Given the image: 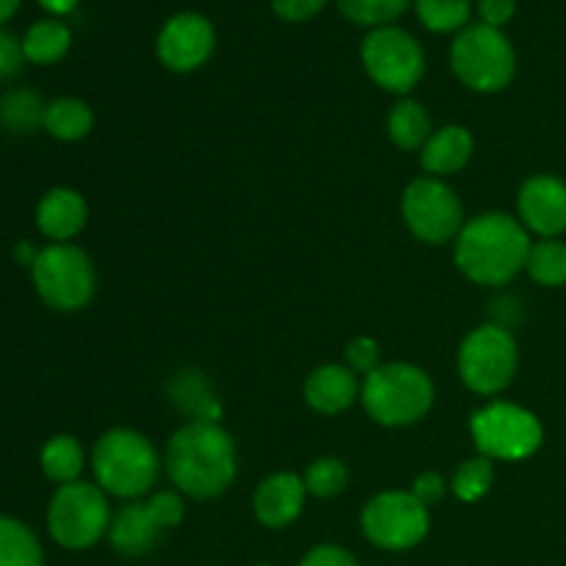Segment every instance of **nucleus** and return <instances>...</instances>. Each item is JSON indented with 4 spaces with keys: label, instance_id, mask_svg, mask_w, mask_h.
<instances>
[{
    "label": "nucleus",
    "instance_id": "16",
    "mask_svg": "<svg viewBox=\"0 0 566 566\" xmlns=\"http://www.w3.org/2000/svg\"><path fill=\"white\" fill-rule=\"evenodd\" d=\"M359 392H363V381L357 379V374L348 365L340 363L318 365L304 381L307 407L313 412L326 415V418H335V415L352 409L359 401Z\"/></svg>",
    "mask_w": 566,
    "mask_h": 566
},
{
    "label": "nucleus",
    "instance_id": "22",
    "mask_svg": "<svg viewBox=\"0 0 566 566\" xmlns=\"http://www.w3.org/2000/svg\"><path fill=\"white\" fill-rule=\"evenodd\" d=\"M39 464H42L44 479L53 484H75L81 481L83 470H86V451L72 434H55L44 442L42 453H39Z\"/></svg>",
    "mask_w": 566,
    "mask_h": 566
},
{
    "label": "nucleus",
    "instance_id": "6",
    "mask_svg": "<svg viewBox=\"0 0 566 566\" xmlns=\"http://www.w3.org/2000/svg\"><path fill=\"white\" fill-rule=\"evenodd\" d=\"M31 280L39 298L59 313L88 307L97 293V269L75 243H48L31 265Z\"/></svg>",
    "mask_w": 566,
    "mask_h": 566
},
{
    "label": "nucleus",
    "instance_id": "24",
    "mask_svg": "<svg viewBox=\"0 0 566 566\" xmlns=\"http://www.w3.org/2000/svg\"><path fill=\"white\" fill-rule=\"evenodd\" d=\"M48 103L33 88H11L0 97V127L17 136L44 130Z\"/></svg>",
    "mask_w": 566,
    "mask_h": 566
},
{
    "label": "nucleus",
    "instance_id": "26",
    "mask_svg": "<svg viewBox=\"0 0 566 566\" xmlns=\"http://www.w3.org/2000/svg\"><path fill=\"white\" fill-rule=\"evenodd\" d=\"M0 566H44L36 534L22 520L0 514Z\"/></svg>",
    "mask_w": 566,
    "mask_h": 566
},
{
    "label": "nucleus",
    "instance_id": "2",
    "mask_svg": "<svg viewBox=\"0 0 566 566\" xmlns=\"http://www.w3.org/2000/svg\"><path fill=\"white\" fill-rule=\"evenodd\" d=\"M531 252V232L517 216L490 210L464 221L453 241L457 269L475 285L501 287L525 271Z\"/></svg>",
    "mask_w": 566,
    "mask_h": 566
},
{
    "label": "nucleus",
    "instance_id": "34",
    "mask_svg": "<svg viewBox=\"0 0 566 566\" xmlns=\"http://www.w3.org/2000/svg\"><path fill=\"white\" fill-rule=\"evenodd\" d=\"M25 66V53H22V39L11 31L0 28V83L17 77Z\"/></svg>",
    "mask_w": 566,
    "mask_h": 566
},
{
    "label": "nucleus",
    "instance_id": "38",
    "mask_svg": "<svg viewBox=\"0 0 566 566\" xmlns=\"http://www.w3.org/2000/svg\"><path fill=\"white\" fill-rule=\"evenodd\" d=\"M475 11H479L484 25L503 28L506 22H512L514 11H517V0H479Z\"/></svg>",
    "mask_w": 566,
    "mask_h": 566
},
{
    "label": "nucleus",
    "instance_id": "31",
    "mask_svg": "<svg viewBox=\"0 0 566 566\" xmlns=\"http://www.w3.org/2000/svg\"><path fill=\"white\" fill-rule=\"evenodd\" d=\"M409 3L412 0H337V9L354 25L374 31V28L392 25L409 9Z\"/></svg>",
    "mask_w": 566,
    "mask_h": 566
},
{
    "label": "nucleus",
    "instance_id": "28",
    "mask_svg": "<svg viewBox=\"0 0 566 566\" xmlns=\"http://www.w3.org/2000/svg\"><path fill=\"white\" fill-rule=\"evenodd\" d=\"M415 11L426 31L459 33L470 25L473 0H415Z\"/></svg>",
    "mask_w": 566,
    "mask_h": 566
},
{
    "label": "nucleus",
    "instance_id": "17",
    "mask_svg": "<svg viewBox=\"0 0 566 566\" xmlns=\"http://www.w3.org/2000/svg\"><path fill=\"white\" fill-rule=\"evenodd\" d=\"M88 221L86 197L75 188H50L36 205V227L48 241L70 243L83 232Z\"/></svg>",
    "mask_w": 566,
    "mask_h": 566
},
{
    "label": "nucleus",
    "instance_id": "29",
    "mask_svg": "<svg viewBox=\"0 0 566 566\" xmlns=\"http://www.w3.org/2000/svg\"><path fill=\"white\" fill-rule=\"evenodd\" d=\"M492 484H495V464L479 453L459 464L451 479V492L462 503H479L481 497L490 495Z\"/></svg>",
    "mask_w": 566,
    "mask_h": 566
},
{
    "label": "nucleus",
    "instance_id": "13",
    "mask_svg": "<svg viewBox=\"0 0 566 566\" xmlns=\"http://www.w3.org/2000/svg\"><path fill=\"white\" fill-rule=\"evenodd\" d=\"M216 50V31L208 17L197 11H182L169 17L155 39V53L160 64L171 72H193L208 64Z\"/></svg>",
    "mask_w": 566,
    "mask_h": 566
},
{
    "label": "nucleus",
    "instance_id": "41",
    "mask_svg": "<svg viewBox=\"0 0 566 566\" xmlns=\"http://www.w3.org/2000/svg\"><path fill=\"white\" fill-rule=\"evenodd\" d=\"M20 3H22V0H0V28H3L6 22H9L11 17L17 14Z\"/></svg>",
    "mask_w": 566,
    "mask_h": 566
},
{
    "label": "nucleus",
    "instance_id": "12",
    "mask_svg": "<svg viewBox=\"0 0 566 566\" xmlns=\"http://www.w3.org/2000/svg\"><path fill=\"white\" fill-rule=\"evenodd\" d=\"M363 66L370 81L390 94H409L426 72V53L418 39L398 25L368 31L363 39Z\"/></svg>",
    "mask_w": 566,
    "mask_h": 566
},
{
    "label": "nucleus",
    "instance_id": "15",
    "mask_svg": "<svg viewBox=\"0 0 566 566\" xmlns=\"http://www.w3.org/2000/svg\"><path fill=\"white\" fill-rule=\"evenodd\" d=\"M304 501H307V486L298 473L282 470V473H271L258 484L252 495V512L263 528L282 531L287 525L296 523L304 512Z\"/></svg>",
    "mask_w": 566,
    "mask_h": 566
},
{
    "label": "nucleus",
    "instance_id": "1",
    "mask_svg": "<svg viewBox=\"0 0 566 566\" xmlns=\"http://www.w3.org/2000/svg\"><path fill=\"white\" fill-rule=\"evenodd\" d=\"M164 468L180 495L210 501L224 495L238 475V448L219 423L191 420L169 437Z\"/></svg>",
    "mask_w": 566,
    "mask_h": 566
},
{
    "label": "nucleus",
    "instance_id": "18",
    "mask_svg": "<svg viewBox=\"0 0 566 566\" xmlns=\"http://www.w3.org/2000/svg\"><path fill=\"white\" fill-rule=\"evenodd\" d=\"M166 531L160 528L147 501H130L111 517L108 542L119 556L142 558L155 551Z\"/></svg>",
    "mask_w": 566,
    "mask_h": 566
},
{
    "label": "nucleus",
    "instance_id": "5",
    "mask_svg": "<svg viewBox=\"0 0 566 566\" xmlns=\"http://www.w3.org/2000/svg\"><path fill=\"white\" fill-rule=\"evenodd\" d=\"M451 70L470 92H503L517 75V50L501 28L475 22L453 36Z\"/></svg>",
    "mask_w": 566,
    "mask_h": 566
},
{
    "label": "nucleus",
    "instance_id": "30",
    "mask_svg": "<svg viewBox=\"0 0 566 566\" xmlns=\"http://www.w3.org/2000/svg\"><path fill=\"white\" fill-rule=\"evenodd\" d=\"M302 479L307 486V495L329 501L348 486V464L340 457H318L307 464Z\"/></svg>",
    "mask_w": 566,
    "mask_h": 566
},
{
    "label": "nucleus",
    "instance_id": "20",
    "mask_svg": "<svg viewBox=\"0 0 566 566\" xmlns=\"http://www.w3.org/2000/svg\"><path fill=\"white\" fill-rule=\"evenodd\" d=\"M434 133L431 125V114L426 111L423 103L412 97L398 99L396 105L387 114V136L403 153H415V149H423V144L429 142V136Z\"/></svg>",
    "mask_w": 566,
    "mask_h": 566
},
{
    "label": "nucleus",
    "instance_id": "11",
    "mask_svg": "<svg viewBox=\"0 0 566 566\" xmlns=\"http://www.w3.org/2000/svg\"><path fill=\"white\" fill-rule=\"evenodd\" d=\"M401 216L407 230L429 247L453 243L464 227V205L440 177H415L401 193Z\"/></svg>",
    "mask_w": 566,
    "mask_h": 566
},
{
    "label": "nucleus",
    "instance_id": "37",
    "mask_svg": "<svg viewBox=\"0 0 566 566\" xmlns=\"http://www.w3.org/2000/svg\"><path fill=\"white\" fill-rule=\"evenodd\" d=\"M329 0H271V9L285 22H307L318 14Z\"/></svg>",
    "mask_w": 566,
    "mask_h": 566
},
{
    "label": "nucleus",
    "instance_id": "33",
    "mask_svg": "<svg viewBox=\"0 0 566 566\" xmlns=\"http://www.w3.org/2000/svg\"><path fill=\"white\" fill-rule=\"evenodd\" d=\"M147 506L164 531L177 528V525L186 520V495H180L177 490L153 492V495L147 497Z\"/></svg>",
    "mask_w": 566,
    "mask_h": 566
},
{
    "label": "nucleus",
    "instance_id": "10",
    "mask_svg": "<svg viewBox=\"0 0 566 566\" xmlns=\"http://www.w3.org/2000/svg\"><path fill=\"white\" fill-rule=\"evenodd\" d=\"M359 528L379 551L407 553L423 545L429 536L431 512L409 490H387L365 503Z\"/></svg>",
    "mask_w": 566,
    "mask_h": 566
},
{
    "label": "nucleus",
    "instance_id": "9",
    "mask_svg": "<svg viewBox=\"0 0 566 566\" xmlns=\"http://www.w3.org/2000/svg\"><path fill=\"white\" fill-rule=\"evenodd\" d=\"M459 379L475 396H497L514 381L520 368V348L512 329L501 324H481L459 346Z\"/></svg>",
    "mask_w": 566,
    "mask_h": 566
},
{
    "label": "nucleus",
    "instance_id": "42",
    "mask_svg": "<svg viewBox=\"0 0 566 566\" xmlns=\"http://www.w3.org/2000/svg\"><path fill=\"white\" fill-rule=\"evenodd\" d=\"M252 566H271V564H252Z\"/></svg>",
    "mask_w": 566,
    "mask_h": 566
},
{
    "label": "nucleus",
    "instance_id": "25",
    "mask_svg": "<svg viewBox=\"0 0 566 566\" xmlns=\"http://www.w3.org/2000/svg\"><path fill=\"white\" fill-rule=\"evenodd\" d=\"M94 111L81 97H55L48 103L44 114V130L59 142H81L92 133Z\"/></svg>",
    "mask_w": 566,
    "mask_h": 566
},
{
    "label": "nucleus",
    "instance_id": "14",
    "mask_svg": "<svg viewBox=\"0 0 566 566\" xmlns=\"http://www.w3.org/2000/svg\"><path fill=\"white\" fill-rule=\"evenodd\" d=\"M517 219L539 238L566 232V182L556 175H534L517 193Z\"/></svg>",
    "mask_w": 566,
    "mask_h": 566
},
{
    "label": "nucleus",
    "instance_id": "21",
    "mask_svg": "<svg viewBox=\"0 0 566 566\" xmlns=\"http://www.w3.org/2000/svg\"><path fill=\"white\" fill-rule=\"evenodd\" d=\"M169 396L182 412L191 415L193 420H205V423H219L221 418V403L216 398L213 387L205 379L199 370H182L171 379Z\"/></svg>",
    "mask_w": 566,
    "mask_h": 566
},
{
    "label": "nucleus",
    "instance_id": "35",
    "mask_svg": "<svg viewBox=\"0 0 566 566\" xmlns=\"http://www.w3.org/2000/svg\"><path fill=\"white\" fill-rule=\"evenodd\" d=\"M298 566H359V562L348 547L326 542V545H315L313 551L304 553Z\"/></svg>",
    "mask_w": 566,
    "mask_h": 566
},
{
    "label": "nucleus",
    "instance_id": "7",
    "mask_svg": "<svg viewBox=\"0 0 566 566\" xmlns=\"http://www.w3.org/2000/svg\"><path fill=\"white\" fill-rule=\"evenodd\" d=\"M108 495L97 484L75 481L55 490L48 506V534L64 551H88L108 536Z\"/></svg>",
    "mask_w": 566,
    "mask_h": 566
},
{
    "label": "nucleus",
    "instance_id": "19",
    "mask_svg": "<svg viewBox=\"0 0 566 566\" xmlns=\"http://www.w3.org/2000/svg\"><path fill=\"white\" fill-rule=\"evenodd\" d=\"M475 153L473 133L464 125H442L429 136V142L420 149V166L429 177H446L457 175L470 164Z\"/></svg>",
    "mask_w": 566,
    "mask_h": 566
},
{
    "label": "nucleus",
    "instance_id": "8",
    "mask_svg": "<svg viewBox=\"0 0 566 566\" xmlns=\"http://www.w3.org/2000/svg\"><path fill=\"white\" fill-rule=\"evenodd\" d=\"M470 437L492 462H523L542 448L545 429L531 409L512 401H490L470 418Z\"/></svg>",
    "mask_w": 566,
    "mask_h": 566
},
{
    "label": "nucleus",
    "instance_id": "39",
    "mask_svg": "<svg viewBox=\"0 0 566 566\" xmlns=\"http://www.w3.org/2000/svg\"><path fill=\"white\" fill-rule=\"evenodd\" d=\"M36 3L42 6L44 11H50L53 17H64L70 14V11H75L81 0H36Z\"/></svg>",
    "mask_w": 566,
    "mask_h": 566
},
{
    "label": "nucleus",
    "instance_id": "3",
    "mask_svg": "<svg viewBox=\"0 0 566 566\" xmlns=\"http://www.w3.org/2000/svg\"><path fill=\"white\" fill-rule=\"evenodd\" d=\"M164 459L153 442L136 429H111L94 442L92 473L94 484L108 497L142 501L158 481Z\"/></svg>",
    "mask_w": 566,
    "mask_h": 566
},
{
    "label": "nucleus",
    "instance_id": "4",
    "mask_svg": "<svg viewBox=\"0 0 566 566\" xmlns=\"http://www.w3.org/2000/svg\"><path fill=\"white\" fill-rule=\"evenodd\" d=\"M365 412L387 429L415 426L434 407V381L412 363H381L363 379L359 392Z\"/></svg>",
    "mask_w": 566,
    "mask_h": 566
},
{
    "label": "nucleus",
    "instance_id": "23",
    "mask_svg": "<svg viewBox=\"0 0 566 566\" xmlns=\"http://www.w3.org/2000/svg\"><path fill=\"white\" fill-rule=\"evenodd\" d=\"M72 48V31L61 20L50 17V20L33 22L22 36V53L25 61L39 66L59 64Z\"/></svg>",
    "mask_w": 566,
    "mask_h": 566
},
{
    "label": "nucleus",
    "instance_id": "36",
    "mask_svg": "<svg viewBox=\"0 0 566 566\" xmlns=\"http://www.w3.org/2000/svg\"><path fill=\"white\" fill-rule=\"evenodd\" d=\"M448 490H451V481L442 479L440 473H431V470L415 475L412 486H409V492H412V495L418 497L420 503H426L429 509L434 506V503H440L442 497H446Z\"/></svg>",
    "mask_w": 566,
    "mask_h": 566
},
{
    "label": "nucleus",
    "instance_id": "40",
    "mask_svg": "<svg viewBox=\"0 0 566 566\" xmlns=\"http://www.w3.org/2000/svg\"><path fill=\"white\" fill-rule=\"evenodd\" d=\"M36 254H39V249H33L31 243H28V241H22L20 247L14 249V258H17V263L28 265V269H31V265H33V260H36Z\"/></svg>",
    "mask_w": 566,
    "mask_h": 566
},
{
    "label": "nucleus",
    "instance_id": "27",
    "mask_svg": "<svg viewBox=\"0 0 566 566\" xmlns=\"http://www.w3.org/2000/svg\"><path fill=\"white\" fill-rule=\"evenodd\" d=\"M531 280L542 287L566 285V243L558 238H539L531 243L528 263H525Z\"/></svg>",
    "mask_w": 566,
    "mask_h": 566
},
{
    "label": "nucleus",
    "instance_id": "32",
    "mask_svg": "<svg viewBox=\"0 0 566 566\" xmlns=\"http://www.w3.org/2000/svg\"><path fill=\"white\" fill-rule=\"evenodd\" d=\"M343 359H346L343 365H348L354 374L368 376L381 365V348L374 337L359 335V337H352V340L346 343V348H343Z\"/></svg>",
    "mask_w": 566,
    "mask_h": 566
}]
</instances>
